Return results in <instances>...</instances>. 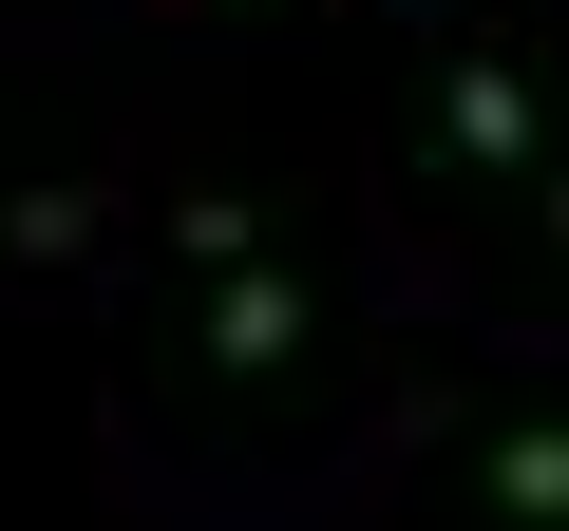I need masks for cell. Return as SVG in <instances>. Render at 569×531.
<instances>
[{"label": "cell", "instance_id": "cell-1", "mask_svg": "<svg viewBox=\"0 0 569 531\" xmlns=\"http://www.w3.org/2000/svg\"><path fill=\"white\" fill-rule=\"evenodd\" d=\"M228 380H266V361H305V285L284 266H209V323H190Z\"/></svg>", "mask_w": 569, "mask_h": 531}, {"label": "cell", "instance_id": "cell-2", "mask_svg": "<svg viewBox=\"0 0 569 531\" xmlns=\"http://www.w3.org/2000/svg\"><path fill=\"white\" fill-rule=\"evenodd\" d=\"M437 133H456L475 171H550V133H531V77H512V58H456V77H437Z\"/></svg>", "mask_w": 569, "mask_h": 531}, {"label": "cell", "instance_id": "cell-3", "mask_svg": "<svg viewBox=\"0 0 569 531\" xmlns=\"http://www.w3.org/2000/svg\"><path fill=\"white\" fill-rule=\"evenodd\" d=\"M475 493H493L512 531H569V418H493V437H475Z\"/></svg>", "mask_w": 569, "mask_h": 531}, {"label": "cell", "instance_id": "cell-4", "mask_svg": "<svg viewBox=\"0 0 569 531\" xmlns=\"http://www.w3.org/2000/svg\"><path fill=\"white\" fill-rule=\"evenodd\" d=\"M171 247H190V266H266V228H247L228 190H190V209H171Z\"/></svg>", "mask_w": 569, "mask_h": 531}]
</instances>
